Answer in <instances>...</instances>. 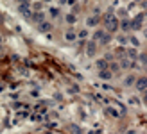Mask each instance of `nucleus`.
<instances>
[{"mask_svg":"<svg viewBox=\"0 0 147 134\" xmlns=\"http://www.w3.org/2000/svg\"><path fill=\"white\" fill-rule=\"evenodd\" d=\"M104 23H106V27H108L110 32H115L118 29V20L113 16V15H106L104 16Z\"/></svg>","mask_w":147,"mask_h":134,"instance_id":"f257e3e1","label":"nucleus"},{"mask_svg":"<svg viewBox=\"0 0 147 134\" xmlns=\"http://www.w3.org/2000/svg\"><path fill=\"white\" fill-rule=\"evenodd\" d=\"M110 39H111V36L104 31H95V34H93V41H99L101 45H108Z\"/></svg>","mask_w":147,"mask_h":134,"instance_id":"f03ea898","label":"nucleus"},{"mask_svg":"<svg viewBox=\"0 0 147 134\" xmlns=\"http://www.w3.org/2000/svg\"><path fill=\"white\" fill-rule=\"evenodd\" d=\"M86 54H88L90 57H93L97 54V43L95 41H90L88 45H86Z\"/></svg>","mask_w":147,"mask_h":134,"instance_id":"7ed1b4c3","label":"nucleus"},{"mask_svg":"<svg viewBox=\"0 0 147 134\" xmlns=\"http://www.w3.org/2000/svg\"><path fill=\"white\" fill-rule=\"evenodd\" d=\"M136 88H138L140 91H144V90L147 88V77H140V79L136 80Z\"/></svg>","mask_w":147,"mask_h":134,"instance_id":"20e7f679","label":"nucleus"},{"mask_svg":"<svg viewBox=\"0 0 147 134\" xmlns=\"http://www.w3.org/2000/svg\"><path fill=\"white\" fill-rule=\"evenodd\" d=\"M65 38H66V41H76V39H77V32L70 29V31L65 32Z\"/></svg>","mask_w":147,"mask_h":134,"instance_id":"39448f33","label":"nucleus"},{"mask_svg":"<svg viewBox=\"0 0 147 134\" xmlns=\"http://www.w3.org/2000/svg\"><path fill=\"white\" fill-rule=\"evenodd\" d=\"M99 77H101L102 80H110V79H111V72H110V70H101Z\"/></svg>","mask_w":147,"mask_h":134,"instance_id":"423d86ee","label":"nucleus"},{"mask_svg":"<svg viewBox=\"0 0 147 134\" xmlns=\"http://www.w3.org/2000/svg\"><path fill=\"white\" fill-rule=\"evenodd\" d=\"M39 31L49 32V31H52V25H50L49 22H41V23H39Z\"/></svg>","mask_w":147,"mask_h":134,"instance_id":"0eeeda50","label":"nucleus"},{"mask_svg":"<svg viewBox=\"0 0 147 134\" xmlns=\"http://www.w3.org/2000/svg\"><path fill=\"white\" fill-rule=\"evenodd\" d=\"M32 20L38 22V23H41L43 20H45V15H43V13H34V15H32Z\"/></svg>","mask_w":147,"mask_h":134,"instance_id":"6e6552de","label":"nucleus"},{"mask_svg":"<svg viewBox=\"0 0 147 134\" xmlns=\"http://www.w3.org/2000/svg\"><path fill=\"white\" fill-rule=\"evenodd\" d=\"M97 68H99V72L108 68V64H106V59H101V61H97Z\"/></svg>","mask_w":147,"mask_h":134,"instance_id":"1a4fd4ad","label":"nucleus"},{"mask_svg":"<svg viewBox=\"0 0 147 134\" xmlns=\"http://www.w3.org/2000/svg\"><path fill=\"white\" fill-rule=\"evenodd\" d=\"M99 20H101V18H99V16H92V18L88 20V25H92V27H95V25L99 23Z\"/></svg>","mask_w":147,"mask_h":134,"instance_id":"9d476101","label":"nucleus"},{"mask_svg":"<svg viewBox=\"0 0 147 134\" xmlns=\"http://www.w3.org/2000/svg\"><path fill=\"white\" fill-rule=\"evenodd\" d=\"M128 86H131V84H135V75H129V77H126V80H124Z\"/></svg>","mask_w":147,"mask_h":134,"instance_id":"9b49d317","label":"nucleus"},{"mask_svg":"<svg viewBox=\"0 0 147 134\" xmlns=\"http://www.w3.org/2000/svg\"><path fill=\"white\" fill-rule=\"evenodd\" d=\"M50 16H52V18H57V16H59V9L50 7Z\"/></svg>","mask_w":147,"mask_h":134,"instance_id":"f8f14e48","label":"nucleus"},{"mask_svg":"<svg viewBox=\"0 0 147 134\" xmlns=\"http://www.w3.org/2000/svg\"><path fill=\"white\" fill-rule=\"evenodd\" d=\"M66 23H76V15H66Z\"/></svg>","mask_w":147,"mask_h":134,"instance_id":"ddd939ff","label":"nucleus"},{"mask_svg":"<svg viewBox=\"0 0 147 134\" xmlns=\"http://www.w3.org/2000/svg\"><path fill=\"white\" fill-rule=\"evenodd\" d=\"M86 36H88V31H86V29H84V31H81V32H77V38H81V39H84Z\"/></svg>","mask_w":147,"mask_h":134,"instance_id":"4468645a","label":"nucleus"},{"mask_svg":"<svg viewBox=\"0 0 147 134\" xmlns=\"http://www.w3.org/2000/svg\"><path fill=\"white\" fill-rule=\"evenodd\" d=\"M118 68H120V66H118V64H117V63H113V64H111V66H110V72H117V70H118Z\"/></svg>","mask_w":147,"mask_h":134,"instance_id":"2eb2a0df","label":"nucleus"},{"mask_svg":"<svg viewBox=\"0 0 147 134\" xmlns=\"http://www.w3.org/2000/svg\"><path fill=\"white\" fill-rule=\"evenodd\" d=\"M70 91H72V93H77V91H79V88H77L76 84H74V86H70Z\"/></svg>","mask_w":147,"mask_h":134,"instance_id":"dca6fc26","label":"nucleus"},{"mask_svg":"<svg viewBox=\"0 0 147 134\" xmlns=\"http://www.w3.org/2000/svg\"><path fill=\"white\" fill-rule=\"evenodd\" d=\"M129 64H131V63L128 61V59H126V61H122V66H124V68H128V66H129Z\"/></svg>","mask_w":147,"mask_h":134,"instance_id":"f3484780","label":"nucleus"},{"mask_svg":"<svg viewBox=\"0 0 147 134\" xmlns=\"http://www.w3.org/2000/svg\"><path fill=\"white\" fill-rule=\"evenodd\" d=\"M144 100H147V90H144Z\"/></svg>","mask_w":147,"mask_h":134,"instance_id":"a211bd4d","label":"nucleus"},{"mask_svg":"<svg viewBox=\"0 0 147 134\" xmlns=\"http://www.w3.org/2000/svg\"><path fill=\"white\" fill-rule=\"evenodd\" d=\"M18 2H20V4H27L29 0H18Z\"/></svg>","mask_w":147,"mask_h":134,"instance_id":"6ab92c4d","label":"nucleus"},{"mask_svg":"<svg viewBox=\"0 0 147 134\" xmlns=\"http://www.w3.org/2000/svg\"><path fill=\"white\" fill-rule=\"evenodd\" d=\"M68 4L72 5V4H76V0H68Z\"/></svg>","mask_w":147,"mask_h":134,"instance_id":"aec40b11","label":"nucleus"},{"mask_svg":"<svg viewBox=\"0 0 147 134\" xmlns=\"http://www.w3.org/2000/svg\"><path fill=\"white\" fill-rule=\"evenodd\" d=\"M65 2H66V0H61V4H65Z\"/></svg>","mask_w":147,"mask_h":134,"instance_id":"412c9836","label":"nucleus"}]
</instances>
